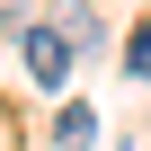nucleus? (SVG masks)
Segmentation results:
<instances>
[{
	"label": "nucleus",
	"instance_id": "obj_1",
	"mask_svg": "<svg viewBox=\"0 0 151 151\" xmlns=\"http://www.w3.org/2000/svg\"><path fill=\"white\" fill-rule=\"evenodd\" d=\"M27 71H36V80L45 89H62V71H71V36L45 18V27H27Z\"/></svg>",
	"mask_w": 151,
	"mask_h": 151
},
{
	"label": "nucleus",
	"instance_id": "obj_3",
	"mask_svg": "<svg viewBox=\"0 0 151 151\" xmlns=\"http://www.w3.org/2000/svg\"><path fill=\"white\" fill-rule=\"evenodd\" d=\"M53 142H62V151H89V142H98L89 107H62V116H53Z\"/></svg>",
	"mask_w": 151,
	"mask_h": 151
},
{
	"label": "nucleus",
	"instance_id": "obj_2",
	"mask_svg": "<svg viewBox=\"0 0 151 151\" xmlns=\"http://www.w3.org/2000/svg\"><path fill=\"white\" fill-rule=\"evenodd\" d=\"M53 27L71 36V45H98L107 27H98V9H89V0H53Z\"/></svg>",
	"mask_w": 151,
	"mask_h": 151
},
{
	"label": "nucleus",
	"instance_id": "obj_4",
	"mask_svg": "<svg viewBox=\"0 0 151 151\" xmlns=\"http://www.w3.org/2000/svg\"><path fill=\"white\" fill-rule=\"evenodd\" d=\"M124 71H142V80H151V18L133 27V45H124Z\"/></svg>",
	"mask_w": 151,
	"mask_h": 151
}]
</instances>
